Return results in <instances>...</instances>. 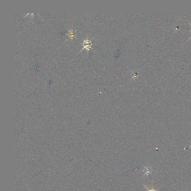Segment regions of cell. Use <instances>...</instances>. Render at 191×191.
<instances>
[{"instance_id":"obj_1","label":"cell","mask_w":191,"mask_h":191,"mask_svg":"<svg viewBox=\"0 0 191 191\" xmlns=\"http://www.w3.org/2000/svg\"><path fill=\"white\" fill-rule=\"evenodd\" d=\"M83 45H84V47L83 48L81 49V51H83V49H86L87 51H89L90 49L91 48V46H92V42L91 41H90L88 37H87L86 39H85V40H84V42H83Z\"/></svg>"},{"instance_id":"obj_4","label":"cell","mask_w":191,"mask_h":191,"mask_svg":"<svg viewBox=\"0 0 191 191\" xmlns=\"http://www.w3.org/2000/svg\"><path fill=\"white\" fill-rule=\"evenodd\" d=\"M144 188H146V189H147L148 190V191H158V190H155V189H154V188H152V189H151V190H150V189H149L146 186H144Z\"/></svg>"},{"instance_id":"obj_5","label":"cell","mask_w":191,"mask_h":191,"mask_svg":"<svg viewBox=\"0 0 191 191\" xmlns=\"http://www.w3.org/2000/svg\"><path fill=\"white\" fill-rule=\"evenodd\" d=\"M188 24H190V25H191V24H190V22H188ZM191 37H190V39H188V41H189V40H190V39H191Z\"/></svg>"},{"instance_id":"obj_3","label":"cell","mask_w":191,"mask_h":191,"mask_svg":"<svg viewBox=\"0 0 191 191\" xmlns=\"http://www.w3.org/2000/svg\"><path fill=\"white\" fill-rule=\"evenodd\" d=\"M68 37L71 39H73L75 37V33L74 32L73 29H69L68 30Z\"/></svg>"},{"instance_id":"obj_2","label":"cell","mask_w":191,"mask_h":191,"mask_svg":"<svg viewBox=\"0 0 191 191\" xmlns=\"http://www.w3.org/2000/svg\"><path fill=\"white\" fill-rule=\"evenodd\" d=\"M142 171L144 172V174L142 176V177H144L145 175L148 176L150 174H151L152 170V168L151 167H144V169Z\"/></svg>"}]
</instances>
